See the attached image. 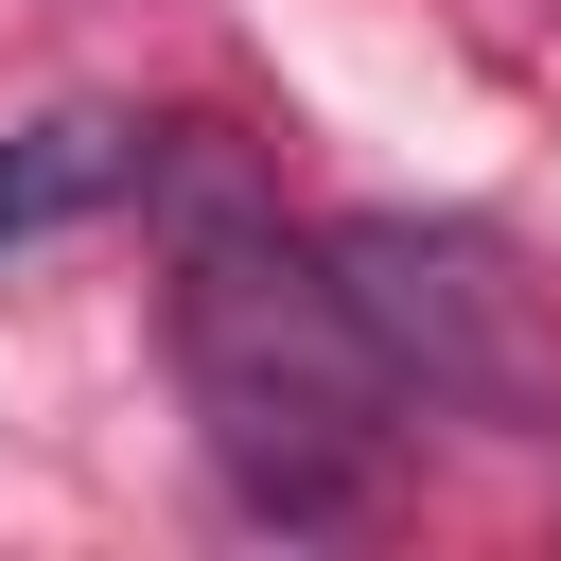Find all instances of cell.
<instances>
[{"label": "cell", "instance_id": "obj_2", "mask_svg": "<svg viewBox=\"0 0 561 561\" xmlns=\"http://www.w3.org/2000/svg\"><path fill=\"white\" fill-rule=\"evenodd\" d=\"M333 298L368 316L386 386L438 403V421H561V333L526 298V263L491 228H438V210H351L333 245Z\"/></svg>", "mask_w": 561, "mask_h": 561}, {"label": "cell", "instance_id": "obj_1", "mask_svg": "<svg viewBox=\"0 0 561 561\" xmlns=\"http://www.w3.org/2000/svg\"><path fill=\"white\" fill-rule=\"evenodd\" d=\"M175 368L210 403V456L263 526H351L386 438H403V386L368 351V316L333 298L316 245L280 228H193L175 245Z\"/></svg>", "mask_w": 561, "mask_h": 561}, {"label": "cell", "instance_id": "obj_3", "mask_svg": "<svg viewBox=\"0 0 561 561\" xmlns=\"http://www.w3.org/2000/svg\"><path fill=\"white\" fill-rule=\"evenodd\" d=\"M105 193H140V123H123V105H53V123H18V140H0V245L88 228Z\"/></svg>", "mask_w": 561, "mask_h": 561}]
</instances>
